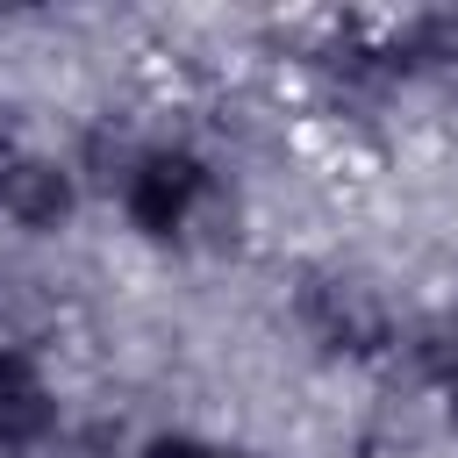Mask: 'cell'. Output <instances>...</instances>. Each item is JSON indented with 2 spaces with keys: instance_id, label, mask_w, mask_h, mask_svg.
Wrapping results in <instances>:
<instances>
[{
  "instance_id": "6da1fadb",
  "label": "cell",
  "mask_w": 458,
  "mask_h": 458,
  "mask_svg": "<svg viewBox=\"0 0 458 458\" xmlns=\"http://www.w3.org/2000/svg\"><path fill=\"white\" fill-rule=\"evenodd\" d=\"M215 200V165L193 143H143L122 165V215L136 236L172 243L200 222V208Z\"/></svg>"
},
{
  "instance_id": "7a4b0ae2",
  "label": "cell",
  "mask_w": 458,
  "mask_h": 458,
  "mask_svg": "<svg viewBox=\"0 0 458 458\" xmlns=\"http://www.w3.org/2000/svg\"><path fill=\"white\" fill-rule=\"evenodd\" d=\"M301 329L329 351V358H379L394 344V308L379 293V279L351 272V265H322L301 279V301H293Z\"/></svg>"
},
{
  "instance_id": "3957f363",
  "label": "cell",
  "mask_w": 458,
  "mask_h": 458,
  "mask_svg": "<svg viewBox=\"0 0 458 458\" xmlns=\"http://www.w3.org/2000/svg\"><path fill=\"white\" fill-rule=\"evenodd\" d=\"M72 200H79L72 165H57L43 150H21V143L0 150V215L14 229H57L72 215Z\"/></svg>"
},
{
  "instance_id": "277c9868",
  "label": "cell",
  "mask_w": 458,
  "mask_h": 458,
  "mask_svg": "<svg viewBox=\"0 0 458 458\" xmlns=\"http://www.w3.org/2000/svg\"><path fill=\"white\" fill-rule=\"evenodd\" d=\"M50 429H57V386H50V372L21 344H0V451H36Z\"/></svg>"
},
{
  "instance_id": "5b68a950",
  "label": "cell",
  "mask_w": 458,
  "mask_h": 458,
  "mask_svg": "<svg viewBox=\"0 0 458 458\" xmlns=\"http://www.w3.org/2000/svg\"><path fill=\"white\" fill-rule=\"evenodd\" d=\"M136 458H258V451H243V444H215V437H186V429H172V437H150Z\"/></svg>"
},
{
  "instance_id": "8992f818",
  "label": "cell",
  "mask_w": 458,
  "mask_h": 458,
  "mask_svg": "<svg viewBox=\"0 0 458 458\" xmlns=\"http://www.w3.org/2000/svg\"><path fill=\"white\" fill-rule=\"evenodd\" d=\"M444 408H451V429H458V358H451V372H444Z\"/></svg>"
}]
</instances>
